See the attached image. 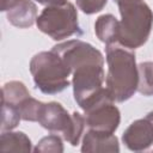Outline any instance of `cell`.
<instances>
[{
    "mask_svg": "<svg viewBox=\"0 0 153 153\" xmlns=\"http://www.w3.org/2000/svg\"><path fill=\"white\" fill-rule=\"evenodd\" d=\"M1 152H31L32 145L29 136L23 131H1L0 136Z\"/></svg>",
    "mask_w": 153,
    "mask_h": 153,
    "instance_id": "7c38bea8",
    "label": "cell"
},
{
    "mask_svg": "<svg viewBox=\"0 0 153 153\" xmlns=\"http://www.w3.org/2000/svg\"><path fill=\"white\" fill-rule=\"evenodd\" d=\"M81 152H120L118 139L111 133L88 129L82 136Z\"/></svg>",
    "mask_w": 153,
    "mask_h": 153,
    "instance_id": "30bf717a",
    "label": "cell"
},
{
    "mask_svg": "<svg viewBox=\"0 0 153 153\" xmlns=\"http://www.w3.org/2000/svg\"><path fill=\"white\" fill-rule=\"evenodd\" d=\"M116 4H120V2H123V1H131V0H114Z\"/></svg>",
    "mask_w": 153,
    "mask_h": 153,
    "instance_id": "7402d4cb",
    "label": "cell"
},
{
    "mask_svg": "<svg viewBox=\"0 0 153 153\" xmlns=\"http://www.w3.org/2000/svg\"><path fill=\"white\" fill-rule=\"evenodd\" d=\"M42 102L32 98L31 96L27 97L19 106L18 110L20 112L22 120L24 121H29V122H37L38 120V114L42 106Z\"/></svg>",
    "mask_w": 153,
    "mask_h": 153,
    "instance_id": "2e32d148",
    "label": "cell"
},
{
    "mask_svg": "<svg viewBox=\"0 0 153 153\" xmlns=\"http://www.w3.org/2000/svg\"><path fill=\"white\" fill-rule=\"evenodd\" d=\"M27 97H30V92L26 88V86L18 80L7 81L2 86V102L19 106Z\"/></svg>",
    "mask_w": 153,
    "mask_h": 153,
    "instance_id": "4fadbf2b",
    "label": "cell"
},
{
    "mask_svg": "<svg viewBox=\"0 0 153 153\" xmlns=\"http://www.w3.org/2000/svg\"><path fill=\"white\" fill-rule=\"evenodd\" d=\"M146 117H147V118H148V120H149V121L153 123V111H151V112H149V114H148Z\"/></svg>",
    "mask_w": 153,
    "mask_h": 153,
    "instance_id": "44dd1931",
    "label": "cell"
},
{
    "mask_svg": "<svg viewBox=\"0 0 153 153\" xmlns=\"http://www.w3.org/2000/svg\"><path fill=\"white\" fill-rule=\"evenodd\" d=\"M11 2H12V0H1V11L6 12V10H7V7L10 6Z\"/></svg>",
    "mask_w": 153,
    "mask_h": 153,
    "instance_id": "ffe728a7",
    "label": "cell"
},
{
    "mask_svg": "<svg viewBox=\"0 0 153 153\" xmlns=\"http://www.w3.org/2000/svg\"><path fill=\"white\" fill-rule=\"evenodd\" d=\"M108 74L105 87L114 102L123 103L137 91L139 71L135 54L120 43L106 44Z\"/></svg>",
    "mask_w": 153,
    "mask_h": 153,
    "instance_id": "6da1fadb",
    "label": "cell"
},
{
    "mask_svg": "<svg viewBox=\"0 0 153 153\" xmlns=\"http://www.w3.org/2000/svg\"><path fill=\"white\" fill-rule=\"evenodd\" d=\"M6 17L13 26L30 27L37 19V6L32 0H12L6 10Z\"/></svg>",
    "mask_w": 153,
    "mask_h": 153,
    "instance_id": "9c48e42d",
    "label": "cell"
},
{
    "mask_svg": "<svg viewBox=\"0 0 153 153\" xmlns=\"http://www.w3.org/2000/svg\"><path fill=\"white\" fill-rule=\"evenodd\" d=\"M22 120L20 112L17 106L4 103L1 108V131L14 129Z\"/></svg>",
    "mask_w": 153,
    "mask_h": 153,
    "instance_id": "9a60e30c",
    "label": "cell"
},
{
    "mask_svg": "<svg viewBox=\"0 0 153 153\" xmlns=\"http://www.w3.org/2000/svg\"><path fill=\"white\" fill-rule=\"evenodd\" d=\"M30 72L36 87L45 94H56L69 86L72 71L53 50L41 51L30 61Z\"/></svg>",
    "mask_w": 153,
    "mask_h": 153,
    "instance_id": "3957f363",
    "label": "cell"
},
{
    "mask_svg": "<svg viewBox=\"0 0 153 153\" xmlns=\"http://www.w3.org/2000/svg\"><path fill=\"white\" fill-rule=\"evenodd\" d=\"M121 13L118 41L128 49L142 47L153 26V12L143 0H131L117 4Z\"/></svg>",
    "mask_w": 153,
    "mask_h": 153,
    "instance_id": "7a4b0ae2",
    "label": "cell"
},
{
    "mask_svg": "<svg viewBox=\"0 0 153 153\" xmlns=\"http://www.w3.org/2000/svg\"><path fill=\"white\" fill-rule=\"evenodd\" d=\"M122 141L134 152L148 149L153 145V123L147 117L134 121L124 130Z\"/></svg>",
    "mask_w": 153,
    "mask_h": 153,
    "instance_id": "ba28073f",
    "label": "cell"
},
{
    "mask_svg": "<svg viewBox=\"0 0 153 153\" xmlns=\"http://www.w3.org/2000/svg\"><path fill=\"white\" fill-rule=\"evenodd\" d=\"M37 122L51 133L62 134L63 139L72 146L79 145L86 126L85 116L76 111L69 115L57 102L43 103Z\"/></svg>",
    "mask_w": 153,
    "mask_h": 153,
    "instance_id": "277c9868",
    "label": "cell"
},
{
    "mask_svg": "<svg viewBox=\"0 0 153 153\" xmlns=\"http://www.w3.org/2000/svg\"><path fill=\"white\" fill-rule=\"evenodd\" d=\"M137 91L143 96H153V62L145 61L137 65Z\"/></svg>",
    "mask_w": 153,
    "mask_h": 153,
    "instance_id": "5bb4252c",
    "label": "cell"
},
{
    "mask_svg": "<svg viewBox=\"0 0 153 153\" xmlns=\"http://www.w3.org/2000/svg\"><path fill=\"white\" fill-rule=\"evenodd\" d=\"M55 51L73 72L76 67L86 63H104L103 54L90 43L80 39H72L59 43L51 49Z\"/></svg>",
    "mask_w": 153,
    "mask_h": 153,
    "instance_id": "8992f818",
    "label": "cell"
},
{
    "mask_svg": "<svg viewBox=\"0 0 153 153\" xmlns=\"http://www.w3.org/2000/svg\"><path fill=\"white\" fill-rule=\"evenodd\" d=\"M85 112V122L88 129L114 134L121 122V112L111 98L96 102Z\"/></svg>",
    "mask_w": 153,
    "mask_h": 153,
    "instance_id": "52a82bcc",
    "label": "cell"
},
{
    "mask_svg": "<svg viewBox=\"0 0 153 153\" xmlns=\"http://www.w3.org/2000/svg\"><path fill=\"white\" fill-rule=\"evenodd\" d=\"M36 25L39 31L55 41H62L81 32L76 8L71 2L61 6H47L37 17Z\"/></svg>",
    "mask_w": 153,
    "mask_h": 153,
    "instance_id": "5b68a950",
    "label": "cell"
},
{
    "mask_svg": "<svg viewBox=\"0 0 153 153\" xmlns=\"http://www.w3.org/2000/svg\"><path fill=\"white\" fill-rule=\"evenodd\" d=\"M35 152H54V153H61L63 152V143L62 139L59 135L51 134L48 136H44L39 140V142L33 148Z\"/></svg>",
    "mask_w": 153,
    "mask_h": 153,
    "instance_id": "e0dca14e",
    "label": "cell"
},
{
    "mask_svg": "<svg viewBox=\"0 0 153 153\" xmlns=\"http://www.w3.org/2000/svg\"><path fill=\"white\" fill-rule=\"evenodd\" d=\"M120 22L115 16L108 13L97 18L94 23V32L98 39L105 44L116 43L118 41Z\"/></svg>",
    "mask_w": 153,
    "mask_h": 153,
    "instance_id": "8fae6325",
    "label": "cell"
},
{
    "mask_svg": "<svg viewBox=\"0 0 153 153\" xmlns=\"http://www.w3.org/2000/svg\"><path fill=\"white\" fill-rule=\"evenodd\" d=\"M35 1H37L38 4L45 5V6H61L68 2L67 0H35Z\"/></svg>",
    "mask_w": 153,
    "mask_h": 153,
    "instance_id": "d6986e66",
    "label": "cell"
},
{
    "mask_svg": "<svg viewBox=\"0 0 153 153\" xmlns=\"http://www.w3.org/2000/svg\"><path fill=\"white\" fill-rule=\"evenodd\" d=\"M75 1L79 10H81V12L86 14H93L102 11L108 2V0H75Z\"/></svg>",
    "mask_w": 153,
    "mask_h": 153,
    "instance_id": "ac0fdd59",
    "label": "cell"
}]
</instances>
